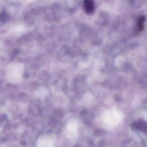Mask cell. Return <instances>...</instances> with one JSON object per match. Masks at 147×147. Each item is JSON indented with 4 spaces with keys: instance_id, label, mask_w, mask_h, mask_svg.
<instances>
[{
    "instance_id": "cell-1",
    "label": "cell",
    "mask_w": 147,
    "mask_h": 147,
    "mask_svg": "<svg viewBox=\"0 0 147 147\" xmlns=\"http://www.w3.org/2000/svg\"><path fill=\"white\" fill-rule=\"evenodd\" d=\"M25 72L24 66L20 63H11L6 70V79L10 84H19L22 82Z\"/></svg>"
},
{
    "instance_id": "cell-2",
    "label": "cell",
    "mask_w": 147,
    "mask_h": 147,
    "mask_svg": "<svg viewBox=\"0 0 147 147\" xmlns=\"http://www.w3.org/2000/svg\"><path fill=\"white\" fill-rule=\"evenodd\" d=\"M57 137L55 134H45L41 135L37 140V147H53L56 143Z\"/></svg>"
},
{
    "instance_id": "cell-3",
    "label": "cell",
    "mask_w": 147,
    "mask_h": 147,
    "mask_svg": "<svg viewBox=\"0 0 147 147\" xmlns=\"http://www.w3.org/2000/svg\"><path fill=\"white\" fill-rule=\"evenodd\" d=\"M78 128V123L76 120L74 119L69 120L66 127L68 137L70 138L75 137L77 134Z\"/></svg>"
},
{
    "instance_id": "cell-4",
    "label": "cell",
    "mask_w": 147,
    "mask_h": 147,
    "mask_svg": "<svg viewBox=\"0 0 147 147\" xmlns=\"http://www.w3.org/2000/svg\"><path fill=\"white\" fill-rule=\"evenodd\" d=\"M84 9L87 14H92L94 10V5L93 1L85 0L84 2Z\"/></svg>"
},
{
    "instance_id": "cell-5",
    "label": "cell",
    "mask_w": 147,
    "mask_h": 147,
    "mask_svg": "<svg viewBox=\"0 0 147 147\" xmlns=\"http://www.w3.org/2000/svg\"><path fill=\"white\" fill-rule=\"evenodd\" d=\"M146 18L144 16H141L137 20L136 24V30L137 32H140L143 30Z\"/></svg>"
}]
</instances>
